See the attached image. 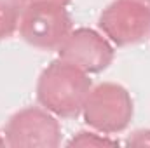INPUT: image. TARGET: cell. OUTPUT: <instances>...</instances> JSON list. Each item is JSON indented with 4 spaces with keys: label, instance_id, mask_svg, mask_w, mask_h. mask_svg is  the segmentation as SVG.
I'll use <instances>...</instances> for the list:
<instances>
[{
    "label": "cell",
    "instance_id": "3",
    "mask_svg": "<svg viewBox=\"0 0 150 148\" xmlns=\"http://www.w3.org/2000/svg\"><path fill=\"white\" fill-rule=\"evenodd\" d=\"M18 32L21 38L42 51H58L72 32V18L65 5L32 4L19 12Z\"/></svg>",
    "mask_w": 150,
    "mask_h": 148
},
{
    "label": "cell",
    "instance_id": "7",
    "mask_svg": "<svg viewBox=\"0 0 150 148\" xmlns=\"http://www.w3.org/2000/svg\"><path fill=\"white\" fill-rule=\"evenodd\" d=\"M19 4L16 0H0V40L11 37L18 30Z\"/></svg>",
    "mask_w": 150,
    "mask_h": 148
},
{
    "label": "cell",
    "instance_id": "10",
    "mask_svg": "<svg viewBox=\"0 0 150 148\" xmlns=\"http://www.w3.org/2000/svg\"><path fill=\"white\" fill-rule=\"evenodd\" d=\"M21 7L25 5H32V4H56V5H68L72 0H16Z\"/></svg>",
    "mask_w": 150,
    "mask_h": 148
},
{
    "label": "cell",
    "instance_id": "11",
    "mask_svg": "<svg viewBox=\"0 0 150 148\" xmlns=\"http://www.w3.org/2000/svg\"><path fill=\"white\" fill-rule=\"evenodd\" d=\"M134 2H138V4H142V5H145V7L150 11V0H134Z\"/></svg>",
    "mask_w": 150,
    "mask_h": 148
},
{
    "label": "cell",
    "instance_id": "12",
    "mask_svg": "<svg viewBox=\"0 0 150 148\" xmlns=\"http://www.w3.org/2000/svg\"><path fill=\"white\" fill-rule=\"evenodd\" d=\"M5 145V140H4V134H0V147H4Z\"/></svg>",
    "mask_w": 150,
    "mask_h": 148
},
{
    "label": "cell",
    "instance_id": "2",
    "mask_svg": "<svg viewBox=\"0 0 150 148\" xmlns=\"http://www.w3.org/2000/svg\"><path fill=\"white\" fill-rule=\"evenodd\" d=\"M133 113L134 105L131 94L115 82H103L91 87L82 106L86 124L108 136L122 132L129 125Z\"/></svg>",
    "mask_w": 150,
    "mask_h": 148
},
{
    "label": "cell",
    "instance_id": "9",
    "mask_svg": "<svg viewBox=\"0 0 150 148\" xmlns=\"http://www.w3.org/2000/svg\"><path fill=\"white\" fill-rule=\"evenodd\" d=\"M127 145H134V147H150V129L134 131V132L129 136Z\"/></svg>",
    "mask_w": 150,
    "mask_h": 148
},
{
    "label": "cell",
    "instance_id": "1",
    "mask_svg": "<svg viewBox=\"0 0 150 148\" xmlns=\"http://www.w3.org/2000/svg\"><path fill=\"white\" fill-rule=\"evenodd\" d=\"M91 87L89 73L58 58L42 70L35 91L40 106L56 117L72 118L82 113Z\"/></svg>",
    "mask_w": 150,
    "mask_h": 148
},
{
    "label": "cell",
    "instance_id": "4",
    "mask_svg": "<svg viewBox=\"0 0 150 148\" xmlns=\"http://www.w3.org/2000/svg\"><path fill=\"white\" fill-rule=\"evenodd\" d=\"M4 140L12 148H56L61 145V124L44 106H26L7 120Z\"/></svg>",
    "mask_w": 150,
    "mask_h": 148
},
{
    "label": "cell",
    "instance_id": "8",
    "mask_svg": "<svg viewBox=\"0 0 150 148\" xmlns=\"http://www.w3.org/2000/svg\"><path fill=\"white\" fill-rule=\"evenodd\" d=\"M119 141L108 138V134L98 131H80L68 141V147H117Z\"/></svg>",
    "mask_w": 150,
    "mask_h": 148
},
{
    "label": "cell",
    "instance_id": "6",
    "mask_svg": "<svg viewBox=\"0 0 150 148\" xmlns=\"http://www.w3.org/2000/svg\"><path fill=\"white\" fill-rule=\"evenodd\" d=\"M113 45L103 33L93 28H72L58 47V58L86 73H100L113 61Z\"/></svg>",
    "mask_w": 150,
    "mask_h": 148
},
{
    "label": "cell",
    "instance_id": "5",
    "mask_svg": "<svg viewBox=\"0 0 150 148\" xmlns=\"http://www.w3.org/2000/svg\"><path fill=\"white\" fill-rule=\"evenodd\" d=\"M98 26L115 45L136 44L150 33V11L134 0H113L100 14Z\"/></svg>",
    "mask_w": 150,
    "mask_h": 148
}]
</instances>
